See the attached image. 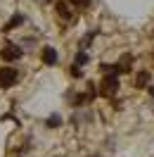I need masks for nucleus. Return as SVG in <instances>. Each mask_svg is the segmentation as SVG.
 Returning <instances> with one entry per match:
<instances>
[{
  "label": "nucleus",
  "mask_w": 154,
  "mask_h": 157,
  "mask_svg": "<svg viewBox=\"0 0 154 157\" xmlns=\"http://www.w3.org/2000/svg\"><path fill=\"white\" fill-rule=\"evenodd\" d=\"M0 55H2V59H7V62H14V59L24 57V50H19L17 45H5V48L0 50Z\"/></svg>",
  "instance_id": "3"
},
{
  "label": "nucleus",
  "mask_w": 154,
  "mask_h": 157,
  "mask_svg": "<svg viewBox=\"0 0 154 157\" xmlns=\"http://www.w3.org/2000/svg\"><path fill=\"white\" fill-rule=\"evenodd\" d=\"M119 90V76H105L102 81V95L105 98H114Z\"/></svg>",
  "instance_id": "2"
},
{
  "label": "nucleus",
  "mask_w": 154,
  "mask_h": 157,
  "mask_svg": "<svg viewBox=\"0 0 154 157\" xmlns=\"http://www.w3.org/2000/svg\"><path fill=\"white\" fill-rule=\"evenodd\" d=\"M69 74H71L74 78H81V76H83V71H81V67H76V64H71V69H69Z\"/></svg>",
  "instance_id": "10"
},
{
  "label": "nucleus",
  "mask_w": 154,
  "mask_h": 157,
  "mask_svg": "<svg viewBox=\"0 0 154 157\" xmlns=\"http://www.w3.org/2000/svg\"><path fill=\"white\" fill-rule=\"evenodd\" d=\"M19 81V71L14 67H2L0 69V88H10Z\"/></svg>",
  "instance_id": "1"
},
{
  "label": "nucleus",
  "mask_w": 154,
  "mask_h": 157,
  "mask_svg": "<svg viewBox=\"0 0 154 157\" xmlns=\"http://www.w3.org/2000/svg\"><path fill=\"white\" fill-rule=\"evenodd\" d=\"M21 24H24V14H14V17L2 26V31H5V33H10L12 29H17V26H21Z\"/></svg>",
  "instance_id": "5"
},
{
  "label": "nucleus",
  "mask_w": 154,
  "mask_h": 157,
  "mask_svg": "<svg viewBox=\"0 0 154 157\" xmlns=\"http://www.w3.org/2000/svg\"><path fill=\"white\" fill-rule=\"evenodd\" d=\"M71 5H76V7H88L90 5V0H69Z\"/></svg>",
  "instance_id": "11"
},
{
  "label": "nucleus",
  "mask_w": 154,
  "mask_h": 157,
  "mask_svg": "<svg viewBox=\"0 0 154 157\" xmlns=\"http://www.w3.org/2000/svg\"><path fill=\"white\" fill-rule=\"evenodd\" d=\"M45 124H48L50 128H57L59 124H62V117H59V114H52V117H48V121H45Z\"/></svg>",
  "instance_id": "9"
},
{
  "label": "nucleus",
  "mask_w": 154,
  "mask_h": 157,
  "mask_svg": "<svg viewBox=\"0 0 154 157\" xmlns=\"http://www.w3.org/2000/svg\"><path fill=\"white\" fill-rule=\"evenodd\" d=\"M147 90H149V95H152V98H154V86H149V88H147Z\"/></svg>",
  "instance_id": "12"
},
{
  "label": "nucleus",
  "mask_w": 154,
  "mask_h": 157,
  "mask_svg": "<svg viewBox=\"0 0 154 157\" xmlns=\"http://www.w3.org/2000/svg\"><path fill=\"white\" fill-rule=\"evenodd\" d=\"M88 59H90V57H88L86 50H78V52H76V59H74V64H76V67H83V64H88Z\"/></svg>",
  "instance_id": "7"
},
{
  "label": "nucleus",
  "mask_w": 154,
  "mask_h": 157,
  "mask_svg": "<svg viewBox=\"0 0 154 157\" xmlns=\"http://www.w3.org/2000/svg\"><path fill=\"white\" fill-rule=\"evenodd\" d=\"M40 57H43V62H45V64H57V50L48 45V48H43Z\"/></svg>",
  "instance_id": "4"
},
{
  "label": "nucleus",
  "mask_w": 154,
  "mask_h": 157,
  "mask_svg": "<svg viewBox=\"0 0 154 157\" xmlns=\"http://www.w3.org/2000/svg\"><path fill=\"white\" fill-rule=\"evenodd\" d=\"M57 12H59V17H71V12H69V5L67 2H57Z\"/></svg>",
  "instance_id": "8"
},
{
  "label": "nucleus",
  "mask_w": 154,
  "mask_h": 157,
  "mask_svg": "<svg viewBox=\"0 0 154 157\" xmlns=\"http://www.w3.org/2000/svg\"><path fill=\"white\" fill-rule=\"evenodd\" d=\"M147 83H149V71H140V74L135 76V86H138V88H145Z\"/></svg>",
  "instance_id": "6"
}]
</instances>
